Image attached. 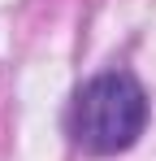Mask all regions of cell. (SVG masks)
<instances>
[{
  "instance_id": "1",
  "label": "cell",
  "mask_w": 156,
  "mask_h": 161,
  "mask_svg": "<svg viewBox=\"0 0 156 161\" xmlns=\"http://www.w3.org/2000/svg\"><path fill=\"white\" fill-rule=\"evenodd\" d=\"M148 126V96L130 74H100L78 92L70 109V135L87 153H126Z\"/></svg>"
}]
</instances>
